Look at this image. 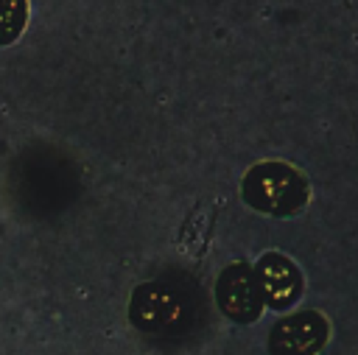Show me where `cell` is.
Instances as JSON below:
<instances>
[{"instance_id":"6da1fadb","label":"cell","mask_w":358,"mask_h":355,"mask_svg":"<svg viewBox=\"0 0 358 355\" xmlns=\"http://www.w3.org/2000/svg\"><path fill=\"white\" fill-rule=\"evenodd\" d=\"M241 193L252 210L274 218H291L308 207L310 182L299 168L280 159H266L243 173Z\"/></svg>"},{"instance_id":"7a4b0ae2","label":"cell","mask_w":358,"mask_h":355,"mask_svg":"<svg viewBox=\"0 0 358 355\" xmlns=\"http://www.w3.org/2000/svg\"><path fill=\"white\" fill-rule=\"evenodd\" d=\"M129 319L145 335H176L187 324V305L165 282H143L131 291Z\"/></svg>"},{"instance_id":"3957f363","label":"cell","mask_w":358,"mask_h":355,"mask_svg":"<svg viewBox=\"0 0 358 355\" xmlns=\"http://www.w3.org/2000/svg\"><path fill=\"white\" fill-rule=\"evenodd\" d=\"M215 302L221 313L235 324H252L263 313V294L255 277V266L235 260L215 280Z\"/></svg>"},{"instance_id":"277c9868","label":"cell","mask_w":358,"mask_h":355,"mask_svg":"<svg viewBox=\"0 0 358 355\" xmlns=\"http://www.w3.org/2000/svg\"><path fill=\"white\" fill-rule=\"evenodd\" d=\"M330 338V324L319 310L280 316L268 330V355H316Z\"/></svg>"},{"instance_id":"5b68a950","label":"cell","mask_w":358,"mask_h":355,"mask_svg":"<svg viewBox=\"0 0 358 355\" xmlns=\"http://www.w3.org/2000/svg\"><path fill=\"white\" fill-rule=\"evenodd\" d=\"M255 277H257V285L263 294V305L277 313H285L288 307H294L305 291L299 266L282 252L260 254L255 263Z\"/></svg>"},{"instance_id":"8992f818","label":"cell","mask_w":358,"mask_h":355,"mask_svg":"<svg viewBox=\"0 0 358 355\" xmlns=\"http://www.w3.org/2000/svg\"><path fill=\"white\" fill-rule=\"evenodd\" d=\"M28 25V0H0V48L20 39Z\"/></svg>"}]
</instances>
